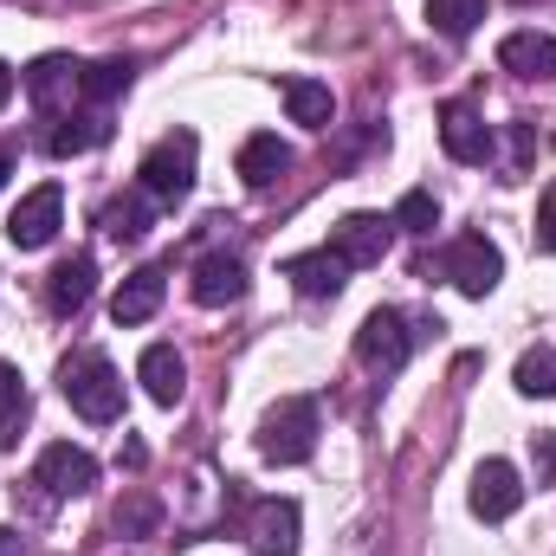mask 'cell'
Listing matches in <instances>:
<instances>
[{"label": "cell", "instance_id": "1", "mask_svg": "<svg viewBox=\"0 0 556 556\" xmlns=\"http://www.w3.org/2000/svg\"><path fill=\"white\" fill-rule=\"evenodd\" d=\"M59 395L72 402V415L98 420V427L124 415V376H117V363L104 350H72L59 363Z\"/></svg>", "mask_w": 556, "mask_h": 556}, {"label": "cell", "instance_id": "2", "mask_svg": "<svg viewBox=\"0 0 556 556\" xmlns=\"http://www.w3.org/2000/svg\"><path fill=\"white\" fill-rule=\"evenodd\" d=\"M317 402L311 395H291V402H278L266 408L260 420V459H273V466H304L311 453H317Z\"/></svg>", "mask_w": 556, "mask_h": 556}, {"label": "cell", "instance_id": "3", "mask_svg": "<svg viewBox=\"0 0 556 556\" xmlns=\"http://www.w3.org/2000/svg\"><path fill=\"white\" fill-rule=\"evenodd\" d=\"M194 162H201L194 130H168L162 142H149V155L137 162V188L149 201H181L194 188Z\"/></svg>", "mask_w": 556, "mask_h": 556}, {"label": "cell", "instance_id": "4", "mask_svg": "<svg viewBox=\"0 0 556 556\" xmlns=\"http://www.w3.org/2000/svg\"><path fill=\"white\" fill-rule=\"evenodd\" d=\"M408 356H415L408 317H402L395 304H376V311L363 317V330H356V363H363L369 376H395V369H408Z\"/></svg>", "mask_w": 556, "mask_h": 556}, {"label": "cell", "instance_id": "5", "mask_svg": "<svg viewBox=\"0 0 556 556\" xmlns=\"http://www.w3.org/2000/svg\"><path fill=\"white\" fill-rule=\"evenodd\" d=\"M433 266H440V278H453V291H466V298H492L498 278H505V253H498L485 233H459ZM433 266H427V273H433Z\"/></svg>", "mask_w": 556, "mask_h": 556}, {"label": "cell", "instance_id": "6", "mask_svg": "<svg viewBox=\"0 0 556 556\" xmlns=\"http://www.w3.org/2000/svg\"><path fill=\"white\" fill-rule=\"evenodd\" d=\"M59 220H65V188H59V181H39V188L20 194V207L7 214V240H13L20 253H39V247H52Z\"/></svg>", "mask_w": 556, "mask_h": 556}, {"label": "cell", "instance_id": "7", "mask_svg": "<svg viewBox=\"0 0 556 556\" xmlns=\"http://www.w3.org/2000/svg\"><path fill=\"white\" fill-rule=\"evenodd\" d=\"M389 247H395V220H389V214H343V220L330 227V253H337L350 273L382 266Z\"/></svg>", "mask_w": 556, "mask_h": 556}, {"label": "cell", "instance_id": "8", "mask_svg": "<svg viewBox=\"0 0 556 556\" xmlns=\"http://www.w3.org/2000/svg\"><path fill=\"white\" fill-rule=\"evenodd\" d=\"M33 485H39L46 498H85V492L98 485V459H91L85 446H72V440H52V446L39 453V466H33Z\"/></svg>", "mask_w": 556, "mask_h": 556}, {"label": "cell", "instance_id": "9", "mask_svg": "<svg viewBox=\"0 0 556 556\" xmlns=\"http://www.w3.org/2000/svg\"><path fill=\"white\" fill-rule=\"evenodd\" d=\"M466 505H472L479 525H505V518L525 505V479H518V466H511V459H479Z\"/></svg>", "mask_w": 556, "mask_h": 556}, {"label": "cell", "instance_id": "10", "mask_svg": "<svg viewBox=\"0 0 556 556\" xmlns=\"http://www.w3.org/2000/svg\"><path fill=\"white\" fill-rule=\"evenodd\" d=\"M78 85H85V65H78V59H65V52H46V59L26 72V98L39 104V117H59V111H72Z\"/></svg>", "mask_w": 556, "mask_h": 556}, {"label": "cell", "instance_id": "11", "mask_svg": "<svg viewBox=\"0 0 556 556\" xmlns=\"http://www.w3.org/2000/svg\"><path fill=\"white\" fill-rule=\"evenodd\" d=\"M98 291V260L91 253H65L52 273H46V311L52 317H78Z\"/></svg>", "mask_w": 556, "mask_h": 556}, {"label": "cell", "instance_id": "12", "mask_svg": "<svg viewBox=\"0 0 556 556\" xmlns=\"http://www.w3.org/2000/svg\"><path fill=\"white\" fill-rule=\"evenodd\" d=\"M188 291H194V304H207V311L240 304V298H247V260H240V253H207V260H194Z\"/></svg>", "mask_w": 556, "mask_h": 556}, {"label": "cell", "instance_id": "13", "mask_svg": "<svg viewBox=\"0 0 556 556\" xmlns=\"http://www.w3.org/2000/svg\"><path fill=\"white\" fill-rule=\"evenodd\" d=\"M440 149H446L453 162H492L498 137H492V124H485L472 104H446V111H440Z\"/></svg>", "mask_w": 556, "mask_h": 556}, {"label": "cell", "instance_id": "14", "mask_svg": "<svg viewBox=\"0 0 556 556\" xmlns=\"http://www.w3.org/2000/svg\"><path fill=\"white\" fill-rule=\"evenodd\" d=\"M247 538L260 556H298V498H260Z\"/></svg>", "mask_w": 556, "mask_h": 556}, {"label": "cell", "instance_id": "15", "mask_svg": "<svg viewBox=\"0 0 556 556\" xmlns=\"http://www.w3.org/2000/svg\"><path fill=\"white\" fill-rule=\"evenodd\" d=\"M137 382H142V395H149L155 408H175L181 389H188V363H181V350H175V343H149L142 363H137Z\"/></svg>", "mask_w": 556, "mask_h": 556}, {"label": "cell", "instance_id": "16", "mask_svg": "<svg viewBox=\"0 0 556 556\" xmlns=\"http://www.w3.org/2000/svg\"><path fill=\"white\" fill-rule=\"evenodd\" d=\"M162 278H168L162 266H137V273L117 285V298H111V317H117L124 330H130V324H149V317L162 311Z\"/></svg>", "mask_w": 556, "mask_h": 556}, {"label": "cell", "instance_id": "17", "mask_svg": "<svg viewBox=\"0 0 556 556\" xmlns=\"http://www.w3.org/2000/svg\"><path fill=\"white\" fill-rule=\"evenodd\" d=\"M104 137H111L104 111H59V117H46V149L52 155H85V149H98Z\"/></svg>", "mask_w": 556, "mask_h": 556}, {"label": "cell", "instance_id": "18", "mask_svg": "<svg viewBox=\"0 0 556 556\" xmlns=\"http://www.w3.org/2000/svg\"><path fill=\"white\" fill-rule=\"evenodd\" d=\"M285 278L298 285V298H337V291L350 285V266H343L330 247H317V253H298V260L285 266Z\"/></svg>", "mask_w": 556, "mask_h": 556}, {"label": "cell", "instance_id": "19", "mask_svg": "<svg viewBox=\"0 0 556 556\" xmlns=\"http://www.w3.org/2000/svg\"><path fill=\"white\" fill-rule=\"evenodd\" d=\"M498 65L518 78H556V33H511L498 46Z\"/></svg>", "mask_w": 556, "mask_h": 556}, {"label": "cell", "instance_id": "20", "mask_svg": "<svg viewBox=\"0 0 556 556\" xmlns=\"http://www.w3.org/2000/svg\"><path fill=\"white\" fill-rule=\"evenodd\" d=\"M285 168H291V142H278L273 130L240 142V181H247V188H273Z\"/></svg>", "mask_w": 556, "mask_h": 556}, {"label": "cell", "instance_id": "21", "mask_svg": "<svg viewBox=\"0 0 556 556\" xmlns=\"http://www.w3.org/2000/svg\"><path fill=\"white\" fill-rule=\"evenodd\" d=\"M278 91H285V111H291V124H304V130H330V117H337V98H330V85H317V78H285Z\"/></svg>", "mask_w": 556, "mask_h": 556}, {"label": "cell", "instance_id": "22", "mask_svg": "<svg viewBox=\"0 0 556 556\" xmlns=\"http://www.w3.org/2000/svg\"><path fill=\"white\" fill-rule=\"evenodd\" d=\"M511 382H518V395H531V402H556V350L551 343H531V350L518 356Z\"/></svg>", "mask_w": 556, "mask_h": 556}, {"label": "cell", "instance_id": "23", "mask_svg": "<svg viewBox=\"0 0 556 556\" xmlns=\"http://www.w3.org/2000/svg\"><path fill=\"white\" fill-rule=\"evenodd\" d=\"M130 78H137V65H130V59H104V65H85V85H78V98H85L91 111H104L111 98H124V91H130Z\"/></svg>", "mask_w": 556, "mask_h": 556}, {"label": "cell", "instance_id": "24", "mask_svg": "<svg viewBox=\"0 0 556 556\" xmlns=\"http://www.w3.org/2000/svg\"><path fill=\"white\" fill-rule=\"evenodd\" d=\"M149 194H117V201H104V214H98V227L111 233V240H142L149 233Z\"/></svg>", "mask_w": 556, "mask_h": 556}, {"label": "cell", "instance_id": "25", "mask_svg": "<svg viewBox=\"0 0 556 556\" xmlns=\"http://www.w3.org/2000/svg\"><path fill=\"white\" fill-rule=\"evenodd\" d=\"M479 20H485V0H427V26L440 39H472Z\"/></svg>", "mask_w": 556, "mask_h": 556}, {"label": "cell", "instance_id": "26", "mask_svg": "<svg viewBox=\"0 0 556 556\" xmlns=\"http://www.w3.org/2000/svg\"><path fill=\"white\" fill-rule=\"evenodd\" d=\"M389 220H395L402 233H433V227H440V201H433L427 188H408V194H402V207H395Z\"/></svg>", "mask_w": 556, "mask_h": 556}, {"label": "cell", "instance_id": "27", "mask_svg": "<svg viewBox=\"0 0 556 556\" xmlns=\"http://www.w3.org/2000/svg\"><path fill=\"white\" fill-rule=\"evenodd\" d=\"M26 415V382L13 363H0V446H13V427Z\"/></svg>", "mask_w": 556, "mask_h": 556}, {"label": "cell", "instance_id": "28", "mask_svg": "<svg viewBox=\"0 0 556 556\" xmlns=\"http://www.w3.org/2000/svg\"><path fill=\"white\" fill-rule=\"evenodd\" d=\"M162 525V505L149 498V492H130L124 505H117V538H149Z\"/></svg>", "mask_w": 556, "mask_h": 556}, {"label": "cell", "instance_id": "29", "mask_svg": "<svg viewBox=\"0 0 556 556\" xmlns=\"http://www.w3.org/2000/svg\"><path fill=\"white\" fill-rule=\"evenodd\" d=\"M531 472H538V485H556V427L531 433Z\"/></svg>", "mask_w": 556, "mask_h": 556}, {"label": "cell", "instance_id": "30", "mask_svg": "<svg viewBox=\"0 0 556 556\" xmlns=\"http://www.w3.org/2000/svg\"><path fill=\"white\" fill-rule=\"evenodd\" d=\"M531 233H538V247H544V253H556V188L544 194V207H538V227H531Z\"/></svg>", "mask_w": 556, "mask_h": 556}, {"label": "cell", "instance_id": "31", "mask_svg": "<svg viewBox=\"0 0 556 556\" xmlns=\"http://www.w3.org/2000/svg\"><path fill=\"white\" fill-rule=\"evenodd\" d=\"M531 149H538V130H531V124H511V168H518V175H525Z\"/></svg>", "mask_w": 556, "mask_h": 556}, {"label": "cell", "instance_id": "32", "mask_svg": "<svg viewBox=\"0 0 556 556\" xmlns=\"http://www.w3.org/2000/svg\"><path fill=\"white\" fill-rule=\"evenodd\" d=\"M7 98H13V65H0V111H7Z\"/></svg>", "mask_w": 556, "mask_h": 556}, {"label": "cell", "instance_id": "33", "mask_svg": "<svg viewBox=\"0 0 556 556\" xmlns=\"http://www.w3.org/2000/svg\"><path fill=\"white\" fill-rule=\"evenodd\" d=\"M20 551V538H13V531H0V556H13Z\"/></svg>", "mask_w": 556, "mask_h": 556}, {"label": "cell", "instance_id": "34", "mask_svg": "<svg viewBox=\"0 0 556 556\" xmlns=\"http://www.w3.org/2000/svg\"><path fill=\"white\" fill-rule=\"evenodd\" d=\"M7 175H13V162H7V155H0V188H7Z\"/></svg>", "mask_w": 556, "mask_h": 556}]
</instances>
